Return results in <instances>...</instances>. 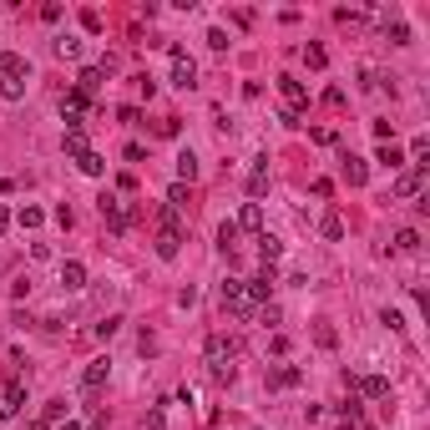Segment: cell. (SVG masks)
Listing matches in <instances>:
<instances>
[{
    "label": "cell",
    "instance_id": "83f0119b",
    "mask_svg": "<svg viewBox=\"0 0 430 430\" xmlns=\"http://www.w3.org/2000/svg\"><path fill=\"white\" fill-rule=\"evenodd\" d=\"M167 207H173V213L188 207V182H173V188H167Z\"/></svg>",
    "mask_w": 430,
    "mask_h": 430
},
{
    "label": "cell",
    "instance_id": "cb8c5ba5",
    "mask_svg": "<svg viewBox=\"0 0 430 430\" xmlns=\"http://www.w3.org/2000/svg\"><path fill=\"white\" fill-rule=\"evenodd\" d=\"M16 223H21V228H41V223H46V213H41L36 203H25L21 213H16Z\"/></svg>",
    "mask_w": 430,
    "mask_h": 430
},
{
    "label": "cell",
    "instance_id": "8fae6325",
    "mask_svg": "<svg viewBox=\"0 0 430 430\" xmlns=\"http://www.w3.org/2000/svg\"><path fill=\"white\" fill-rule=\"evenodd\" d=\"M264 380H268V390H294L304 380V370H299V364H279V370H268Z\"/></svg>",
    "mask_w": 430,
    "mask_h": 430
},
{
    "label": "cell",
    "instance_id": "7a4b0ae2",
    "mask_svg": "<svg viewBox=\"0 0 430 430\" xmlns=\"http://www.w3.org/2000/svg\"><path fill=\"white\" fill-rule=\"evenodd\" d=\"M97 207H101V223H107L112 233H127V228H132L137 223V207L132 203H127V198H116V192H101V198H97Z\"/></svg>",
    "mask_w": 430,
    "mask_h": 430
},
{
    "label": "cell",
    "instance_id": "f35d334b",
    "mask_svg": "<svg viewBox=\"0 0 430 430\" xmlns=\"http://www.w3.org/2000/svg\"><path fill=\"white\" fill-rule=\"evenodd\" d=\"M177 132H182L177 116H162V122H157V137H177Z\"/></svg>",
    "mask_w": 430,
    "mask_h": 430
},
{
    "label": "cell",
    "instance_id": "44dd1931",
    "mask_svg": "<svg viewBox=\"0 0 430 430\" xmlns=\"http://www.w3.org/2000/svg\"><path fill=\"white\" fill-rule=\"evenodd\" d=\"M238 238H243L238 223H223V228H218V253H233V249H238Z\"/></svg>",
    "mask_w": 430,
    "mask_h": 430
},
{
    "label": "cell",
    "instance_id": "4fadbf2b",
    "mask_svg": "<svg viewBox=\"0 0 430 430\" xmlns=\"http://www.w3.org/2000/svg\"><path fill=\"white\" fill-rule=\"evenodd\" d=\"M355 390L364 400H390V380L385 375H364V380H355Z\"/></svg>",
    "mask_w": 430,
    "mask_h": 430
},
{
    "label": "cell",
    "instance_id": "ffe728a7",
    "mask_svg": "<svg viewBox=\"0 0 430 430\" xmlns=\"http://www.w3.org/2000/svg\"><path fill=\"white\" fill-rule=\"evenodd\" d=\"M198 177V157H192V147H182L177 152V182H192Z\"/></svg>",
    "mask_w": 430,
    "mask_h": 430
},
{
    "label": "cell",
    "instance_id": "5b68a950",
    "mask_svg": "<svg viewBox=\"0 0 430 430\" xmlns=\"http://www.w3.org/2000/svg\"><path fill=\"white\" fill-rule=\"evenodd\" d=\"M223 309L228 314H238V319H253V304H249V289H243V279H223Z\"/></svg>",
    "mask_w": 430,
    "mask_h": 430
},
{
    "label": "cell",
    "instance_id": "30bf717a",
    "mask_svg": "<svg viewBox=\"0 0 430 430\" xmlns=\"http://www.w3.org/2000/svg\"><path fill=\"white\" fill-rule=\"evenodd\" d=\"M233 223H238V233H264V203H243Z\"/></svg>",
    "mask_w": 430,
    "mask_h": 430
},
{
    "label": "cell",
    "instance_id": "7c38bea8",
    "mask_svg": "<svg viewBox=\"0 0 430 430\" xmlns=\"http://www.w3.org/2000/svg\"><path fill=\"white\" fill-rule=\"evenodd\" d=\"M344 182H349V188H364V182H370V162H364V157H355V152H344Z\"/></svg>",
    "mask_w": 430,
    "mask_h": 430
},
{
    "label": "cell",
    "instance_id": "836d02e7",
    "mask_svg": "<svg viewBox=\"0 0 430 430\" xmlns=\"http://www.w3.org/2000/svg\"><path fill=\"white\" fill-rule=\"evenodd\" d=\"M380 324H390V329H405V314H400V309H380Z\"/></svg>",
    "mask_w": 430,
    "mask_h": 430
},
{
    "label": "cell",
    "instance_id": "7402d4cb",
    "mask_svg": "<svg viewBox=\"0 0 430 430\" xmlns=\"http://www.w3.org/2000/svg\"><path fill=\"white\" fill-rule=\"evenodd\" d=\"M76 167H81L86 177H101L107 173V157H101V152H86V157H76Z\"/></svg>",
    "mask_w": 430,
    "mask_h": 430
},
{
    "label": "cell",
    "instance_id": "60d3db41",
    "mask_svg": "<svg viewBox=\"0 0 430 430\" xmlns=\"http://www.w3.org/2000/svg\"><path fill=\"white\" fill-rule=\"evenodd\" d=\"M122 157H127V162H142V157H147V147H142V142H127Z\"/></svg>",
    "mask_w": 430,
    "mask_h": 430
},
{
    "label": "cell",
    "instance_id": "5bb4252c",
    "mask_svg": "<svg viewBox=\"0 0 430 430\" xmlns=\"http://www.w3.org/2000/svg\"><path fill=\"white\" fill-rule=\"evenodd\" d=\"M268 192V157H253V177H249V198L258 203Z\"/></svg>",
    "mask_w": 430,
    "mask_h": 430
},
{
    "label": "cell",
    "instance_id": "2e32d148",
    "mask_svg": "<svg viewBox=\"0 0 430 430\" xmlns=\"http://www.w3.org/2000/svg\"><path fill=\"white\" fill-rule=\"evenodd\" d=\"M375 162H385V167H390V173H395V167H405L410 157H405V152H400V147H395V142H380V152H375Z\"/></svg>",
    "mask_w": 430,
    "mask_h": 430
},
{
    "label": "cell",
    "instance_id": "9a60e30c",
    "mask_svg": "<svg viewBox=\"0 0 430 430\" xmlns=\"http://www.w3.org/2000/svg\"><path fill=\"white\" fill-rule=\"evenodd\" d=\"M258 258H264V268H273L283 258V243L273 238V233H258Z\"/></svg>",
    "mask_w": 430,
    "mask_h": 430
},
{
    "label": "cell",
    "instance_id": "ac0fdd59",
    "mask_svg": "<svg viewBox=\"0 0 430 430\" xmlns=\"http://www.w3.org/2000/svg\"><path fill=\"white\" fill-rule=\"evenodd\" d=\"M319 233H324L329 243H340V238H344V218H340V213H324V218H319Z\"/></svg>",
    "mask_w": 430,
    "mask_h": 430
},
{
    "label": "cell",
    "instance_id": "9c48e42d",
    "mask_svg": "<svg viewBox=\"0 0 430 430\" xmlns=\"http://www.w3.org/2000/svg\"><path fill=\"white\" fill-rule=\"evenodd\" d=\"M107 375H112V359H91L86 370H81V390H86V395H97V390L107 385Z\"/></svg>",
    "mask_w": 430,
    "mask_h": 430
},
{
    "label": "cell",
    "instance_id": "74e56055",
    "mask_svg": "<svg viewBox=\"0 0 430 430\" xmlns=\"http://www.w3.org/2000/svg\"><path fill=\"white\" fill-rule=\"evenodd\" d=\"M61 16H66V10H61V5H56V0H46V5H41V21H46V25H56Z\"/></svg>",
    "mask_w": 430,
    "mask_h": 430
},
{
    "label": "cell",
    "instance_id": "e0dca14e",
    "mask_svg": "<svg viewBox=\"0 0 430 430\" xmlns=\"http://www.w3.org/2000/svg\"><path fill=\"white\" fill-rule=\"evenodd\" d=\"M61 147H66L71 157H86V152H91V147H86V127H71V132L61 137Z\"/></svg>",
    "mask_w": 430,
    "mask_h": 430
},
{
    "label": "cell",
    "instance_id": "f6af8a7d",
    "mask_svg": "<svg viewBox=\"0 0 430 430\" xmlns=\"http://www.w3.org/2000/svg\"><path fill=\"white\" fill-rule=\"evenodd\" d=\"M10 228V213H5V207H0V233H5Z\"/></svg>",
    "mask_w": 430,
    "mask_h": 430
},
{
    "label": "cell",
    "instance_id": "6da1fadb",
    "mask_svg": "<svg viewBox=\"0 0 430 430\" xmlns=\"http://www.w3.org/2000/svg\"><path fill=\"white\" fill-rule=\"evenodd\" d=\"M233 355H238V340H228V334H207V370H213L218 385H233V380H238Z\"/></svg>",
    "mask_w": 430,
    "mask_h": 430
},
{
    "label": "cell",
    "instance_id": "484cf974",
    "mask_svg": "<svg viewBox=\"0 0 430 430\" xmlns=\"http://www.w3.org/2000/svg\"><path fill=\"white\" fill-rule=\"evenodd\" d=\"M415 249H420V233H415V228H400V233H395V253H415Z\"/></svg>",
    "mask_w": 430,
    "mask_h": 430
},
{
    "label": "cell",
    "instance_id": "d6986e66",
    "mask_svg": "<svg viewBox=\"0 0 430 430\" xmlns=\"http://www.w3.org/2000/svg\"><path fill=\"white\" fill-rule=\"evenodd\" d=\"M304 66H309V71H324V66H329V51H324L319 41H309V46H304Z\"/></svg>",
    "mask_w": 430,
    "mask_h": 430
},
{
    "label": "cell",
    "instance_id": "d4e9b609",
    "mask_svg": "<svg viewBox=\"0 0 430 430\" xmlns=\"http://www.w3.org/2000/svg\"><path fill=\"white\" fill-rule=\"evenodd\" d=\"M25 97V86L16 81V76H5V71H0V101H21Z\"/></svg>",
    "mask_w": 430,
    "mask_h": 430
},
{
    "label": "cell",
    "instance_id": "52a82bcc",
    "mask_svg": "<svg viewBox=\"0 0 430 430\" xmlns=\"http://www.w3.org/2000/svg\"><path fill=\"white\" fill-rule=\"evenodd\" d=\"M61 289H66V294L86 289V264H81V258H66V264H61Z\"/></svg>",
    "mask_w": 430,
    "mask_h": 430
},
{
    "label": "cell",
    "instance_id": "ba28073f",
    "mask_svg": "<svg viewBox=\"0 0 430 430\" xmlns=\"http://www.w3.org/2000/svg\"><path fill=\"white\" fill-rule=\"evenodd\" d=\"M21 405H25V385H21V380H10V385H5V395H0V420H16Z\"/></svg>",
    "mask_w": 430,
    "mask_h": 430
},
{
    "label": "cell",
    "instance_id": "8992f818",
    "mask_svg": "<svg viewBox=\"0 0 430 430\" xmlns=\"http://www.w3.org/2000/svg\"><path fill=\"white\" fill-rule=\"evenodd\" d=\"M279 91H283V101H289V112H304L309 107V86L299 81V76H279Z\"/></svg>",
    "mask_w": 430,
    "mask_h": 430
},
{
    "label": "cell",
    "instance_id": "277c9868",
    "mask_svg": "<svg viewBox=\"0 0 430 430\" xmlns=\"http://www.w3.org/2000/svg\"><path fill=\"white\" fill-rule=\"evenodd\" d=\"M425 167H430V162H415L410 173H400V177H395V203H415V198H425Z\"/></svg>",
    "mask_w": 430,
    "mask_h": 430
},
{
    "label": "cell",
    "instance_id": "3957f363",
    "mask_svg": "<svg viewBox=\"0 0 430 430\" xmlns=\"http://www.w3.org/2000/svg\"><path fill=\"white\" fill-rule=\"evenodd\" d=\"M167 56H173V86L192 91V86H198V61H192L177 41H167Z\"/></svg>",
    "mask_w": 430,
    "mask_h": 430
},
{
    "label": "cell",
    "instance_id": "f1b7e54d",
    "mask_svg": "<svg viewBox=\"0 0 430 430\" xmlns=\"http://www.w3.org/2000/svg\"><path fill=\"white\" fill-rule=\"evenodd\" d=\"M56 56L76 61V56H81V41H76V36H56Z\"/></svg>",
    "mask_w": 430,
    "mask_h": 430
},
{
    "label": "cell",
    "instance_id": "603a6c76",
    "mask_svg": "<svg viewBox=\"0 0 430 430\" xmlns=\"http://www.w3.org/2000/svg\"><path fill=\"white\" fill-rule=\"evenodd\" d=\"M97 86H101V66H81V76H76V91H86V97H91Z\"/></svg>",
    "mask_w": 430,
    "mask_h": 430
},
{
    "label": "cell",
    "instance_id": "e575fe53",
    "mask_svg": "<svg viewBox=\"0 0 430 430\" xmlns=\"http://www.w3.org/2000/svg\"><path fill=\"white\" fill-rule=\"evenodd\" d=\"M314 340H319V349H334V344H340V334H334L329 324H319V329H314Z\"/></svg>",
    "mask_w": 430,
    "mask_h": 430
},
{
    "label": "cell",
    "instance_id": "ab89813d",
    "mask_svg": "<svg viewBox=\"0 0 430 430\" xmlns=\"http://www.w3.org/2000/svg\"><path fill=\"white\" fill-rule=\"evenodd\" d=\"M147 430H167V415H162V405H152V410H147Z\"/></svg>",
    "mask_w": 430,
    "mask_h": 430
},
{
    "label": "cell",
    "instance_id": "d6a6232c",
    "mask_svg": "<svg viewBox=\"0 0 430 430\" xmlns=\"http://www.w3.org/2000/svg\"><path fill=\"white\" fill-rule=\"evenodd\" d=\"M359 410H340V420H334V430H359Z\"/></svg>",
    "mask_w": 430,
    "mask_h": 430
},
{
    "label": "cell",
    "instance_id": "7dc6e473",
    "mask_svg": "<svg viewBox=\"0 0 430 430\" xmlns=\"http://www.w3.org/2000/svg\"><path fill=\"white\" fill-rule=\"evenodd\" d=\"M31 430H51V425H46V420H36V425H31Z\"/></svg>",
    "mask_w": 430,
    "mask_h": 430
},
{
    "label": "cell",
    "instance_id": "bcb514c9",
    "mask_svg": "<svg viewBox=\"0 0 430 430\" xmlns=\"http://www.w3.org/2000/svg\"><path fill=\"white\" fill-rule=\"evenodd\" d=\"M56 430H86V425H76V420H66V425H56Z\"/></svg>",
    "mask_w": 430,
    "mask_h": 430
},
{
    "label": "cell",
    "instance_id": "7bdbcfd3",
    "mask_svg": "<svg viewBox=\"0 0 430 430\" xmlns=\"http://www.w3.org/2000/svg\"><path fill=\"white\" fill-rule=\"evenodd\" d=\"M177 304H182V309H192V304H198V289H192V283H188V289H177Z\"/></svg>",
    "mask_w": 430,
    "mask_h": 430
},
{
    "label": "cell",
    "instance_id": "ee69618b",
    "mask_svg": "<svg viewBox=\"0 0 430 430\" xmlns=\"http://www.w3.org/2000/svg\"><path fill=\"white\" fill-rule=\"evenodd\" d=\"M309 137H314L319 147H334V132H329V127H314V132H309Z\"/></svg>",
    "mask_w": 430,
    "mask_h": 430
},
{
    "label": "cell",
    "instance_id": "b9f144b4",
    "mask_svg": "<svg viewBox=\"0 0 430 430\" xmlns=\"http://www.w3.org/2000/svg\"><path fill=\"white\" fill-rule=\"evenodd\" d=\"M207 46H213V51H228V31H218V25H213V31H207Z\"/></svg>",
    "mask_w": 430,
    "mask_h": 430
},
{
    "label": "cell",
    "instance_id": "4dcf8cb0",
    "mask_svg": "<svg viewBox=\"0 0 430 430\" xmlns=\"http://www.w3.org/2000/svg\"><path fill=\"white\" fill-rule=\"evenodd\" d=\"M385 31H390V46H410V25H405V21L385 25Z\"/></svg>",
    "mask_w": 430,
    "mask_h": 430
},
{
    "label": "cell",
    "instance_id": "4316f807",
    "mask_svg": "<svg viewBox=\"0 0 430 430\" xmlns=\"http://www.w3.org/2000/svg\"><path fill=\"white\" fill-rule=\"evenodd\" d=\"M61 420H71V405L66 400H46V425H61Z\"/></svg>",
    "mask_w": 430,
    "mask_h": 430
},
{
    "label": "cell",
    "instance_id": "f546056e",
    "mask_svg": "<svg viewBox=\"0 0 430 430\" xmlns=\"http://www.w3.org/2000/svg\"><path fill=\"white\" fill-rule=\"evenodd\" d=\"M0 71H5V76H16V81H21V76L31 71V66H25V56H0Z\"/></svg>",
    "mask_w": 430,
    "mask_h": 430
},
{
    "label": "cell",
    "instance_id": "8d00e7d4",
    "mask_svg": "<svg viewBox=\"0 0 430 430\" xmlns=\"http://www.w3.org/2000/svg\"><path fill=\"white\" fill-rule=\"evenodd\" d=\"M137 349H142V355H157V334L142 329V334H137Z\"/></svg>",
    "mask_w": 430,
    "mask_h": 430
},
{
    "label": "cell",
    "instance_id": "1f68e13d",
    "mask_svg": "<svg viewBox=\"0 0 430 430\" xmlns=\"http://www.w3.org/2000/svg\"><path fill=\"white\" fill-rule=\"evenodd\" d=\"M116 329H122V314H107V319H101V324H97V340H112V334H116Z\"/></svg>",
    "mask_w": 430,
    "mask_h": 430
},
{
    "label": "cell",
    "instance_id": "d590c367",
    "mask_svg": "<svg viewBox=\"0 0 430 430\" xmlns=\"http://www.w3.org/2000/svg\"><path fill=\"white\" fill-rule=\"evenodd\" d=\"M81 31L86 36H101V16H97V10H81Z\"/></svg>",
    "mask_w": 430,
    "mask_h": 430
}]
</instances>
